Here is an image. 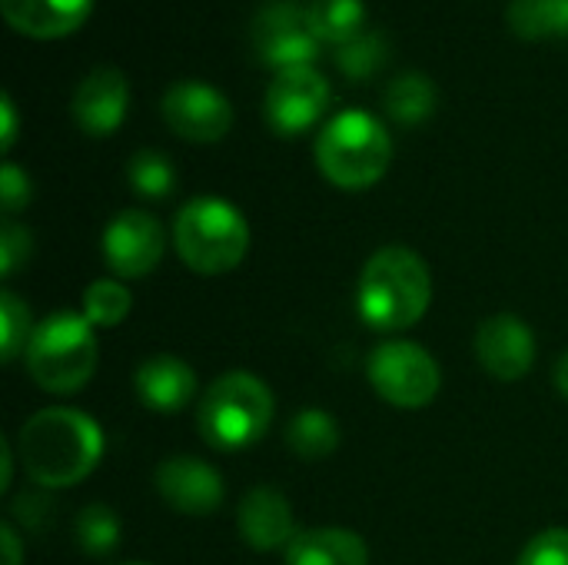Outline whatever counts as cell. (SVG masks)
Segmentation results:
<instances>
[{"mask_svg":"<svg viewBox=\"0 0 568 565\" xmlns=\"http://www.w3.org/2000/svg\"><path fill=\"white\" fill-rule=\"evenodd\" d=\"M17 456L40 490H70L100 466L103 430L80 410L50 406L20 426Z\"/></svg>","mask_w":568,"mask_h":565,"instance_id":"1","label":"cell"},{"mask_svg":"<svg viewBox=\"0 0 568 565\" xmlns=\"http://www.w3.org/2000/svg\"><path fill=\"white\" fill-rule=\"evenodd\" d=\"M433 303V276L426 260L403 246L389 243L376 250L356 286V306L369 330L379 333H399L416 326Z\"/></svg>","mask_w":568,"mask_h":565,"instance_id":"2","label":"cell"},{"mask_svg":"<svg viewBox=\"0 0 568 565\" xmlns=\"http://www.w3.org/2000/svg\"><path fill=\"white\" fill-rule=\"evenodd\" d=\"M176 256L200 276H223L246 260L250 223L223 196H193L173 220Z\"/></svg>","mask_w":568,"mask_h":565,"instance_id":"3","label":"cell"},{"mask_svg":"<svg viewBox=\"0 0 568 565\" xmlns=\"http://www.w3.org/2000/svg\"><path fill=\"white\" fill-rule=\"evenodd\" d=\"M316 167L339 190H366L379 183L393 163L389 130L366 110H343L323 123L316 137Z\"/></svg>","mask_w":568,"mask_h":565,"instance_id":"4","label":"cell"},{"mask_svg":"<svg viewBox=\"0 0 568 565\" xmlns=\"http://www.w3.org/2000/svg\"><path fill=\"white\" fill-rule=\"evenodd\" d=\"M273 390L246 373V370H230L220 380L210 383V390L200 400L196 410V426L206 446L233 453L260 443L273 423Z\"/></svg>","mask_w":568,"mask_h":565,"instance_id":"5","label":"cell"},{"mask_svg":"<svg viewBox=\"0 0 568 565\" xmlns=\"http://www.w3.org/2000/svg\"><path fill=\"white\" fill-rule=\"evenodd\" d=\"M97 360L100 346L90 320L70 310L40 320L23 353L30 380L53 396L80 393L97 373Z\"/></svg>","mask_w":568,"mask_h":565,"instance_id":"6","label":"cell"},{"mask_svg":"<svg viewBox=\"0 0 568 565\" xmlns=\"http://www.w3.org/2000/svg\"><path fill=\"white\" fill-rule=\"evenodd\" d=\"M366 376L373 390L396 410H426L443 386V373L433 353L409 340L379 343L369 353Z\"/></svg>","mask_w":568,"mask_h":565,"instance_id":"7","label":"cell"},{"mask_svg":"<svg viewBox=\"0 0 568 565\" xmlns=\"http://www.w3.org/2000/svg\"><path fill=\"white\" fill-rule=\"evenodd\" d=\"M250 40L263 63L273 70L310 67L320 57V40L310 27L303 0H266L250 20Z\"/></svg>","mask_w":568,"mask_h":565,"instance_id":"8","label":"cell"},{"mask_svg":"<svg viewBox=\"0 0 568 565\" xmlns=\"http://www.w3.org/2000/svg\"><path fill=\"white\" fill-rule=\"evenodd\" d=\"M326 107H329V80L313 63L276 70L263 97V117L280 137L306 133L326 113Z\"/></svg>","mask_w":568,"mask_h":565,"instance_id":"9","label":"cell"},{"mask_svg":"<svg viewBox=\"0 0 568 565\" xmlns=\"http://www.w3.org/2000/svg\"><path fill=\"white\" fill-rule=\"evenodd\" d=\"M166 127L190 143H216L233 127V103L223 90L203 80H176L160 100Z\"/></svg>","mask_w":568,"mask_h":565,"instance_id":"10","label":"cell"},{"mask_svg":"<svg viewBox=\"0 0 568 565\" xmlns=\"http://www.w3.org/2000/svg\"><path fill=\"white\" fill-rule=\"evenodd\" d=\"M103 260L116 280H143L150 276L166 250L163 223L146 210H120L103 226Z\"/></svg>","mask_w":568,"mask_h":565,"instance_id":"11","label":"cell"},{"mask_svg":"<svg viewBox=\"0 0 568 565\" xmlns=\"http://www.w3.org/2000/svg\"><path fill=\"white\" fill-rule=\"evenodd\" d=\"M476 360L499 383H519L536 366V333L516 313H496L476 330Z\"/></svg>","mask_w":568,"mask_h":565,"instance_id":"12","label":"cell"},{"mask_svg":"<svg viewBox=\"0 0 568 565\" xmlns=\"http://www.w3.org/2000/svg\"><path fill=\"white\" fill-rule=\"evenodd\" d=\"M153 480H156L160 500L180 516H213L226 500L220 470H213L210 463H203L196 456L163 460L156 466Z\"/></svg>","mask_w":568,"mask_h":565,"instance_id":"13","label":"cell"},{"mask_svg":"<svg viewBox=\"0 0 568 565\" xmlns=\"http://www.w3.org/2000/svg\"><path fill=\"white\" fill-rule=\"evenodd\" d=\"M126 107H130V80L113 63L93 67L70 97V117L90 137H110L123 123Z\"/></svg>","mask_w":568,"mask_h":565,"instance_id":"14","label":"cell"},{"mask_svg":"<svg viewBox=\"0 0 568 565\" xmlns=\"http://www.w3.org/2000/svg\"><path fill=\"white\" fill-rule=\"evenodd\" d=\"M236 529H240L243 543L256 553L286 549L300 533L290 500L273 486H256L240 500Z\"/></svg>","mask_w":568,"mask_h":565,"instance_id":"15","label":"cell"},{"mask_svg":"<svg viewBox=\"0 0 568 565\" xmlns=\"http://www.w3.org/2000/svg\"><path fill=\"white\" fill-rule=\"evenodd\" d=\"M133 390L150 413H180L196 396V373L180 356L156 353L136 366Z\"/></svg>","mask_w":568,"mask_h":565,"instance_id":"16","label":"cell"},{"mask_svg":"<svg viewBox=\"0 0 568 565\" xmlns=\"http://www.w3.org/2000/svg\"><path fill=\"white\" fill-rule=\"evenodd\" d=\"M93 0H0L3 20L33 40H57L83 27Z\"/></svg>","mask_w":568,"mask_h":565,"instance_id":"17","label":"cell"},{"mask_svg":"<svg viewBox=\"0 0 568 565\" xmlns=\"http://www.w3.org/2000/svg\"><path fill=\"white\" fill-rule=\"evenodd\" d=\"M286 565H369V549L359 533L343 526L300 529L286 546Z\"/></svg>","mask_w":568,"mask_h":565,"instance_id":"18","label":"cell"},{"mask_svg":"<svg viewBox=\"0 0 568 565\" xmlns=\"http://www.w3.org/2000/svg\"><path fill=\"white\" fill-rule=\"evenodd\" d=\"M386 113L399 123V127H419L426 123L433 113H436V103H439V93H436V83L419 73V70H403L389 80L386 87Z\"/></svg>","mask_w":568,"mask_h":565,"instance_id":"19","label":"cell"},{"mask_svg":"<svg viewBox=\"0 0 568 565\" xmlns=\"http://www.w3.org/2000/svg\"><path fill=\"white\" fill-rule=\"evenodd\" d=\"M286 446L303 463L329 460L339 450V423L326 410H303L286 426Z\"/></svg>","mask_w":568,"mask_h":565,"instance_id":"20","label":"cell"},{"mask_svg":"<svg viewBox=\"0 0 568 565\" xmlns=\"http://www.w3.org/2000/svg\"><path fill=\"white\" fill-rule=\"evenodd\" d=\"M506 23L523 40L568 37V0H509Z\"/></svg>","mask_w":568,"mask_h":565,"instance_id":"21","label":"cell"},{"mask_svg":"<svg viewBox=\"0 0 568 565\" xmlns=\"http://www.w3.org/2000/svg\"><path fill=\"white\" fill-rule=\"evenodd\" d=\"M306 13H310V27L316 40L339 47L363 30L366 3L363 0H310Z\"/></svg>","mask_w":568,"mask_h":565,"instance_id":"22","label":"cell"},{"mask_svg":"<svg viewBox=\"0 0 568 565\" xmlns=\"http://www.w3.org/2000/svg\"><path fill=\"white\" fill-rule=\"evenodd\" d=\"M333 60L336 67L349 77V80H369L376 77L386 60H389V37L383 30H369L363 27L356 37H349L346 43L333 47Z\"/></svg>","mask_w":568,"mask_h":565,"instance_id":"23","label":"cell"},{"mask_svg":"<svg viewBox=\"0 0 568 565\" xmlns=\"http://www.w3.org/2000/svg\"><path fill=\"white\" fill-rule=\"evenodd\" d=\"M133 310V296L130 290L123 286V280H93L83 293V316L90 320L93 330H113L120 326Z\"/></svg>","mask_w":568,"mask_h":565,"instance_id":"24","label":"cell"},{"mask_svg":"<svg viewBox=\"0 0 568 565\" xmlns=\"http://www.w3.org/2000/svg\"><path fill=\"white\" fill-rule=\"evenodd\" d=\"M126 180H130V186H133L140 196H146V200H163V196H170L173 186H176V170H173V163H170L166 153L143 147V150H136V153L126 160Z\"/></svg>","mask_w":568,"mask_h":565,"instance_id":"25","label":"cell"},{"mask_svg":"<svg viewBox=\"0 0 568 565\" xmlns=\"http://www.w3.org/2000/svg\"><path fill=\"white\" fill-rule=\"evenodd\" d=\"M33 330L37 323L30 320V306L13 290H3L0 293V360L13 363L17 356H23Z\"/></svg>","mask_w":568,"mask_h":565,"instance_id":"26","label":"cell"},{"mask_svg":"<svg viewBox=\"0 0 568 565\" xmlns=\"http://www.w3.org/2000/svg\"><path fill=\"white\" fill-rule=\"evenodd\" d=\"M77 543L90 556H106L120 546V519L110 506H87L77 516Z\"/></svg>","mask_w":568,"mask_h":565,"instance_id":"27","label":"cell"},{"mask_svg":"<svg viewBox=\"0 0 568 565\" xmlns=\"http://www.w3.org/2000/svg\"><path fill=\"white\" fill-rule=\"evenodd\" d=\"M513 565H568V529L552 526L536 533Z\"/></svg>","mask_w":568,"mask_h":565,"instance_id":"28","label":"cell"},{"mask_svg":"<svg viewBox=\"0 0 568 565\" xmlns=\"http://www.w3.org/2000/svg\"><path fill=\"white\" fill-rule=\"evenodd\" d=\"M30 246H33L30 230L20 226L13 216H7L3 226H0V276L3 280H10L30 260Z\"/></svg>","mask_w":568,"mask_h":565,"instance_id":"29","label":"cell"},{"mask_svg":"<svg viewBox=\"0 0 568 565\" xmlns=\"http://www.w3.org/2000/svg\"><path fill=\"white\" fill-rule=\"evenodd\" d=\"M0 203L7 216H17L30 203V176L10 160L0 167Z\"/></svg>","mask_w":568,"mask_h":565,"instance_id":"30","label":"cell"},{"mask_svg":"<svg viewBox=\"0 0 568 565\" xmlns=\"http://www.w3.org/2000/svg\"><path fill=\"white\" fill-rule=\"evenodd\" d=\"M17 140V110H13V97L10 93H0V147L3 153H10Z\"/></svg>","mask_w":568,"mask_h":565,"instance_id":"31","label":"cell"},{"mask_svg":"<svg viewBox=\"0 0 568 565\" xmlns=\"http://www.w3.org/2000/svg\"><path fill=\"white\" fill-rule=\"evenodd\" d=\"M0 546H3V563L0 565H23V543H20V533L13 529V523L0 526Z\"/></svg>","mask_w":568,"mask_h":565,"instance_id":"32","label":"cell"},{"mask_svg":"<svg viewBox=\"0 0 568 565\" xmlns=\"http://www.w3.org/2000/svg\"><path fill=\"white\" fill-rule=\"evenodd\" d=\"M0 466H3L0 493H7V490H10V483H13V453H10V443H7V440H0Z\"/></svg>","mask_w":568,"mask_h":565,"instance_id":"33","label":"cell"},{"mask_svg":"<svg viewBox=\"0 0 568 565\" xmlns=\"http://www.w3.org/2000/svg\"><path fill=\"white\" fill-rule=\"evenodd\" d=\"M552 383H556V390L568 400V350L556 360V366H552Z\"/></svg>","mask_w":568,"mask_h":565,"instance_id":"34","label":"cell"},{"mask_svg":"<svg viewBox=\"0 0 568 565\" xmlns=\"http://www.w3.org/2000/svg\"><path fill=\"white\" fill-rule=\"evenodd\" d=\"M120 565H150V563H120Z\"/></svg>","mask_w":568,"mask_h":565,"instance_id":"35","label":"cell"}]
</instances>
